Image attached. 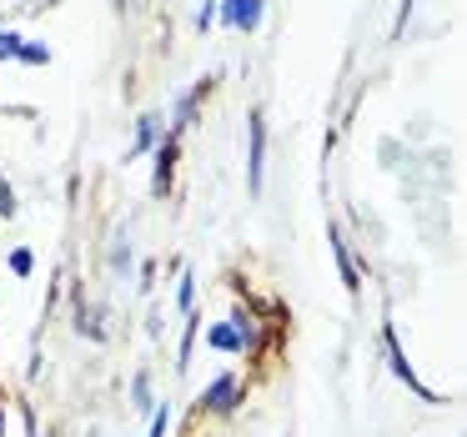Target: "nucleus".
Masks as SVG:
<instances>
[{
    "mask_svg": "<svg viewBox=\"0 0 467 437\" xmlns=\"http://www.w3.org/2000/svg\"><path fill=\"white\" fill-rule=\"evenodd\" d=\"M216 21H222V31L256 36L266 21V0H216Z\"/></svg>",
    "mask_w": 467,
    "mask_h": 437,
    "instance_id": "nucleus-1",
    "label": "nucleus"
},
{
    "mask_svg": "<svg viewBox=\"0 0 467 437\" xmlns=\"http://www.w3.org/2000/svg\"><path fill=\"white\" fill-rule=\"evenodd\" d=\"M262 182H266V126L262 111H252V121H246V192L262 196Z\"/></svg>",
    "mask_w": 467,
    "mask_h": 437,
    "instance_id": "nucleus-2",
    "label": "nucleus"
},
{
    "mask_svg": "<svg viewBox=\"0 0 467 437\" xmlns=\"http://www.w3.org/2000/svg\"><path fill=\"white\" fill-rule=\"evenodd\" d=\"M236 407H242V382H236L232 372L212 377V382H206V392H202V412H212V417H232Z\"/></svg>",
    "mask_w": 467,
    "mask_h": 437,
    "instance_id": "nucleus-3",
    "label": "nucleus"
},
{
    "mask_svg": "<svg viewBox=\"0 0 467 437\" xmlns=\"http://www.w3.org/2000/svg\"><path fill=\"white\" fill-rule=\"evenodd\" d=\"M382 347H387V367H392L397 377H402L412 392H422V397H432V387L422 382V377L412 372V362H407V352H402V342H397V327H382Z\"/></svg>",
    "mask_w": 467,
    "mask_h": 437,
    "instance_id": "nucleus-4",
    "label": "nucleus"
},
{
    "mask_svg": "<svg viewBox=\"0 0 467 437\" xmlns=\"http://www.w3.org/2000/svg\"><path fill=\"white\" fill-rule=\"evenodd\" d=\"M176 161H182V136H161V146H156V176H151V192H156V196L171 192Z\"/></svg>",
    "mask_w": 467,
    "mask_h": 437,
    "instance_id": "nucleus-5",
    "label": "nucleus"
},
{
    "mask_svg": "<svg viewBox=\"0 0 467 437\" xmlns=\"http://www.w3.org/2000/svg\"><path fill=\"white\" fill-rule=\"evenodd\" d=\"M156 146H161V116H156V111H141V116H136V136H131V151H126V161H141V156H151Z\"/></svg>",
    "mask_w": 467,
    "mask_h": 437,
    "instance_id": "nucleus-6",
    "label": "nucleus"
},
{
    "mask_svg": "<svg viewBox=\"0 0 467 437\" xmlns=\"http://www.w3.org/2000/svg\"><path fill=\"white\" fill-rule=\"evenodd\" d=\"M327 242H332V262H337V272H342V286L357 297V292H362V272H357L352 252H347V236H342V226H332V232H327Z\"/></svg>",
    "mask_w": 467,
    "mask_h": 437,
    "instance_id": "nucleus-7",
    "label": "nucleus"
},
{
    "mask_svg": "<svg viewBox=\"0 0 467 437\" xmlns=\"http://www.w3.org/2000/svg\"><path fill=\"white\" fill-rule=\"evenodd\" d=\"M206 91H212V76H206V81H196V86H186V91L176 96V111H171L176 131H182V126H192V121H196V111H202Z\"/></svg>",
    "mask_w": 467,
    "mask_h": 437,
    "instance_id": "nucleus-8",
    "label": "nucleus"
},
{
    "mask_svg": "<svg viewBox=\"0 0 467 437\" xmlns=\"http://www.w3.org/2000/svg\"><path fill=\"white\" fill-rule=\"evenodd\" d=\"M131 407H136L141 417H151V412H156V392H151V372H146V367L131 377Z\"/></svg>",
    "mask_w": 467,
    "mask_h": 437,
    "instance_id": "nucleus-9",
    "label": "nucleus"
},
{
    "mask_svg": "<svg viewBox=\"0 0 467 437\" xmlns=\"http://www.w3.org/2000/svg\"><path fill=\"white\" fill-rule=\"evenodd\" d=\"M76 332L91 337V342H101V337H106V322H96V307L76 302Z\"/></svg>",
    "mask_w": 467,
    "mask_h": 437,
    "instance_id": "nucleus-10",
    "label": "nucleus"
},
{
    "mask_svg": "<svg viewBox=\"0 0 467 437\" xmlns=\"http://www.w3.org/2000/svg\"><path fill=\"white\" fill-rule=\"evenodd\" d=\"M176 312H196V282H192V272L182 266V276H176Z\"/></svg>",
    "mask_w": 467,
    "mask_h": 437,
    "instance_id": "nucleus-11",
    "label": "nucleus"
},
{
    "mask_svg": "<svg viewBox=\"0 0 467 437\" xmlns=\"http://www.w3.org/2000/svg\"><path fill=\"white\" fill-rule=\"evenodd\" d=\"M111 272L131 276V242H126V232H116V242H111Z\"/></svg>",
    "mask_w": 467,
    "mask_h": 437,
    "instance_id": "nucleus-12",
    "label": "nucleus"
},
{
    "mask_svg": "<svg viewBox=\"0 0 467 437\" xmlns=\"http://www.w3.org/2000/svg\"><path fill=\"white\" fill-rule=\"evenodd\" d=\"M21 46H26V36H21V31L0 26V61H16V56H21Z\"/></svg>",
    "mask_w": 467,
    "mask_h": 437,
    "instance_id": "nucleus-13",
    "label": "nucleus"
},
{
    "mask_svg": "<svg viewBox=\"0 0 467 437\" xmlns=\"http://www.w3.org/2000/svg\"><path fill=\"white\" fill-rule=\"evenodd\" d=\"M16 61H21V66H51V46H41V41H26Z\"/></svg>",
    "mask_w": 467,
    "mask_h": 437,
    "instance_id": "nucleus-14",
    "label": "nucleus"
},
{
    "mask_svg": "<svg viewBox=\"0 0 467 437\" xmlns=\"http://www.w3.org/2000/svg\"><path fill=\"white\" fill-rule=\"evenodd\" d=\"M5 266H11V272H16V276H21V282H26V276H31V272H36V252H26V246H16V252H11V256H5Z\"/></svg>",
    "mask_w": 467,
    "mask_h": 437,
    "instance_id": "nucleus-15",
    "label": "nucleus"
},
{
    "mask_svg": "<svg viewBox=\"0 0 467 437\" xmlns=\"http://www.w3.org/2000/svg\"><path fill=\"white\" fill-rule=\"evenodd\" d=\"M216 26V0H202V5H196V31H212Z\"/></svg>",
    "mask_w": 467,
    "mask_h": 437,
    "instance_id": "nucleus-16",
    "label": "nucleus"
},
{
    "mask_svg": "<svg viewBox=\"0 0 467 437\" xmlns=\"http://www.w3.org/2000/svg\"><path fill=\"white\" fill-rule=\"evenodd\" d=\"M171 432V407H156L151 412V437H166Z\"/></svg>",
    "mask_w": 467,
    "mask_h": 437,
    "instance_id": "nucleus-17",
    "label": "nucleus"
},
{
    "mask_svg": "<svg viewBox=\"0 0 467 437\" xmlns=\"http://www.w3.org/2000/svg\"><path fill=\"white\" fill-rule=\"evenodd\" d=\"M0 216H16V192H11L5 176H0Z\"/></svg>",
    "mask_w": 467,
    "mask_h": 437,
    "instance_id": "nucleus-18",
    "label": "nucleus"
},
{
    "mask_svg": "<svg viewBox=\"0 0 467 437\" xmlns=\"http://www.w3.org/2000/svg\"><path fill=\"white\" fill-rule=\"evenodd\" d=\"M156 286V262H141V292H151Z\"/></svg>",
    "mask_w": 467,
    "mask_h": 437,
    "instance_id": "nucleus-19",
    "label": "nucleus"
},
{
    "mask_svg": "<svg viewBox=\"0 0 467 437\" xmlns=\"http://www.w3.org/2000/svg\"><path fill=\"white\" fill-rule=\"evenodd\" d=\"M91 437H101V432H91Z\"/></svg>",
    "mask_w": 467,
    "mask_h": 437,
    "instance_id": "nucleus-20",
    "label": "nucleus"
}]
</instances>
